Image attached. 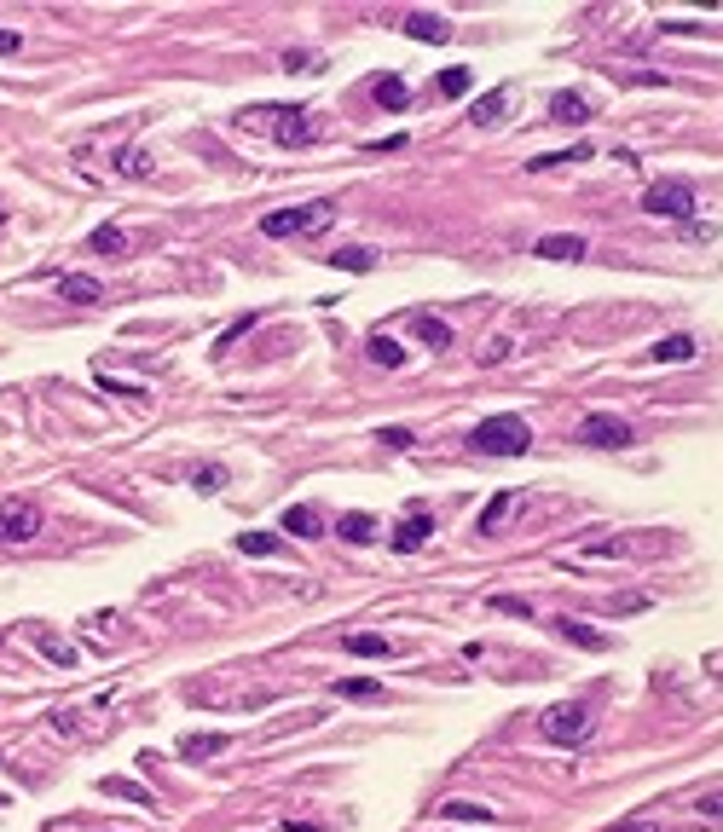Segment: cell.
I'll use <instances>...</instances> for the list:
<instances>
[{
	"instance_id": "1",
	"label": "cell",
	"mask_w": 723,
	"mask_h": 832,
	"mask_svg": "<svg viewBox=\"0 0 723 832\" xmlns=\"http://www.w3.org/2000/svg\"><path fill=\"white\" fill-rule=\"evenodd\" d=\"M590 729H596V700H568V705H550V711L539 717V734L550 746H561V751H579L590 740Z\"/></svg>"
},
{
	"instance_id": "2",
	"label": "cell",
	"mask_w": 723,
	"mask_h": 832,
	"mask_svg": "<svg viewBox=\"0 0 723 832\" xmlns=\"http://www.w3.org/2000/svg\"><path fill=\"white\" fill-rule=\"evenodd\" d=\"M469 445L480 451V457H521L532 445V428L521 416H486L475 434H469Z\"/></svg>"
},
{
	"instance_id": "3",
	"label": "cell",
	"mask_w": 723,
	"mask_h": 832,
	"mask_svg": "<svg viewBox=\"0 0 723 832\" xmlns=\"http://www.w3.org/2000/svg\"><path fill=\"white\" fill-rule=\"evenodd\" d=\"M330 202H302V209H272L261 220L266 238H302V231H330Z\"/></svg>"
},
{
	"instance_id": "4",
	"label": "cell",
	"mask_w": 723,
	"mask_h": 832,
	"mask_svg": "<svg viewBox=\"0 0 723 832\" xmlns=\"http://www.w3.org/2000/svg\"><path fill=\"white\" fill-rule=\"evenodd\" d=\"M642 209L659 214V220H683V214H695V185L688 180H654L649 191H642Z\"/></svg>"
},
{
	"instance_id": "5",
	"label": "cell",
	"mask_w": 723,
	"mask_h": 832,
	"mask_svg": "<svg viewBox=\"0 0 723 832\" xmlns=\"http://www.w3.org/2000/svg\"><path fill=\"white\" fill-rule=\"evenodd\" d=\"M579 439L585 445H602V451H625L637 439V428L625 416H602V411H590V416H579Z\"/></svg>"
},
{
	"instance_id": "6",
	"label": "cell",
	"mask_w": 723,
	"mask_h": 832,
	"mask_svg": "<svg viewBox=\"0 0 723 832\" xmlns=\"http://www.w3.org/2000/svg\"><path fill=\"white\" fill-rule=\"evenodd\" d=\"M41 532V509L24 504V497H12V504H0V543H29Z\"/></svg>"
},
{
	"instance_id": "7",
	"label": "cell",
	"mask_w": 723,
	"mask_h": 832,
	"mask_svg": "<svg viewBox=\"0 0 723 832\" xmlns=\"http://www.w3.org/2000/svg\"><path fill=\"white\" fill-rule=\"evenodd\" d=\"M266 116H272V133H278V145H284V151L312 145V128H307V110L302 104H278V110H266Z\"/></svg>"
},
{
	"instance_id": "8",
	"label": "cell",
	"mask_w": 723,
	"mask_h": 832,
	"mask_svg": "<svg viewBox=\"0 0 723 832\" xmlns=\"http://www.w3.org/2000/svg\"><path fill=\"white\" fill-rule=\"evenodd\" d=\"M429 532H434V514H429V509H411V514L394 526V555H417V549L429 543Z\"/></svg>"
},
{
	"instance_id": "9",
	"label": "cell",
	"mask_w": 723,
	"mask_h": 832,
	"mask_svg": "<svg viewBox=\"0 0 723 832\" xmlns=\"http://www.w3.org/2000/svg\"><path fill=\"white\" fill-rule=\"evenodd\" d=\"M58 295H64L70 307H93V301H104V284L87 278V272H58Z\"/></svg>"
},
{
	"instance_id": "10",
	"label": "cell",
	"mask_w": 723,
	"mask_h": 832,
	"mask_svg": "<svg viewBox=\"0 0 723 832\" xmlns=\"http://www.w3.org/2000/svg\"><path fill=\"white\" fill-rule=\"evenodd\" d=\"M504 116H510V87H492L469 104V122H475V128H498Z\"/></svg>"
},
{
	"instance_id": "11",
	"label": "cell",
	"mask_w": 723,
	"mask_h": 832,
	"mask_svg": "<svg viewBox=\"0 0 723 832\" xmlns=\"http://www.w3.org/2000/svg\"><path fill=\"white\" fill-rule=\"evenodd\" d=\"M405 35H411V41H429V46H446L451 41V24L440 18V12H411V18H405Z\"/></svg>"
},
{
	"instance_id": "12",
	"label": "cell",
	"mask_w": 723,
	"mask_h": 832,
	"mask_svg": "<svg viewBox=\"0 0 723 832\" xmlns=\"http://www.w3.org/2000/svg\"><path fill=\"white\" fill-rule=\"evenodd\" d=\"M342 653H359V659H394L400 648L388 636H376V631H353V636H342Z\"/></svg>"
},
{
	"instance_id": "13",
	"label": "cell",
	"mask_w": 723,
	"mask_h": 832,
	"mask_svg": "<svg viewBox=\"0 0 723 832\" xmlns=\"http://www.w3.org/2000/svg\"><path fill=\"white\" fill-rule=\"evenodd\" d=\"M590 99H585V93H556V99H550V122H568V128H579V122H590Z\"/></svg>"
},
{
	"instance_id": "14",
	"label": "cell",
	"mask_w": 723,
	"mask_h": 832,
	"mask_svg": "<svg viewBox=\"0 0 723 832\" xmlns=\"http://www.w3.org/2000/svg\"><path fill=\"white\" fill-rule=\"evenodd\" d=\"M220 751H226V734H214V729L185 734V740H180V758L185 763H209V758H220Z\"/></svg>"
},
{
	"instance_id": "15",
	"label": "cell",
	"mask_w": 723,
	"mask_h": 832,
	"mask_svg": "<svg viewBox=\"0 0 723 832\" xmlns=\"http://www.w3.org/2000/svg\"><path fill=\"white\" fill-rule=\"evenodd\" d=\"M532 255H539V260H579V255H585V238H573V231H561V238H556V231H550V238L532 243Z\"/></svg>"
},
{
	"instance_id": "16",
	"label": "cell",
	"mask_w": 723,
	"mask_h": 832,
	"mask_svg": "<svg viewBox=\"0 0 723 832\" xmlns=\"http://www.w3.org/2000/svg\"><path fill=\"white\" fill-rule=\"evenodd\" d=\"M556 636L573 641V648H585V653H602V648H608V636L590 631V624H579V619H556Z\"/></svg>"
},
{
	"instance_id": "17",
	"label": "cell",
	"mask_w": 723,
	"mask_h": 832,
	"mask_svg": "<svg viewBox=\"0 0 723 832\" xmlns=\"http://www.w3.org/2000/svg\"><path fill=\"white\" fill-rule=\"evenodd\" d=\"M683 358H695V336H666L649 347V365H683Z\"/></svg>"
},
{
	"instance_id": "18",
	"label": "cell",
	"mask_w": 723,
	"mask_h": 832,
	"mask_svg": "<svg viewBox=\"0 0 723 832\" xmlns=\"http://www.w3.org/2000/svg\"><path fill=\"white\" fill-rule=\"evenodd\" d=\"M411 336H422L434 353H446V347H451V324H440L434 312H417V318H411Z\"/></svg>"
},
{
	"instance_id": "19",
	"label": "cell",
	"mask_w": 723,
	"mask_h": 832,
	"mask_svg": "<svg viewBox=\"0 0 723 832\" xmlns=\"http://www.w3.org/2000/svg\"><path fill=\"white\" fill-rule=\"evenodd\" d=\"M116 174H128V180H151V174H156L151 151H139V145H122V151H116Z\"/></svg>"
},
{
	"instance_id": "20",
	"label": "cell",
	"mask_w": 723,
	"mask_h": 832,
	"mask_svg": "<svg viewBox=\"0 0 723 832\" xmlns=\"http://www.w3.org/2000/svg\"><path fill=\"white\" fill-rule=\"evenodd\" d=\"M336 694L353 700V705H376V700H388V688L371 682V677H348V682H336Z\"/></svg>"
},
{
	"instance_id": "21",
	"label": "cell",
	"mask_w": 723,
	"mask_h": 832,
	"mask_svg": "<svg viewBox=\"0 0 723 832\" xmlns=\"http://www.w3.org/2000/svg\"><path fill=\"white\" fill-rule=\"evenodd\" d=\"M330 266H336V272H371V266H376V249L348 243V249H336V255H330Z\"/></svg>"
},
{
	"instance_id": "22",
	"label": "cell",
	"mask_w": 723,
	"mask_h": 832,
	"mask_svg": "<svg viewBox=\"0 0 723 832\" xmlns=\"http://www.w3.org/2000/svg\"><path fill=\"white\" fill-rule=\"evenodd\" d=\"M376 104H382V110H405V104H411V93H405V82H400V75H376Z\"/></svg>"
},
{
	"instance_id": "23",
	"label": "cell",
	"mask_w": 723,
	"mask_h": 832,
	"mask_svg": "<svg viewBox=\"0 0 723 832\" xmlns=\"http://www.w3.org/2000/svg\"><path fill=\"white\" fill-rule=\"evenodd\" d=\"M284 532H295V538H319L324 514L319 509H284Z\"/></svg>"
},
{
	"instance_id": "24",
	"label": "cell",
	"mask_w": 723,
	"mask_h": 832,
	"mask_svg": "<svg viewBox=\"0 0 723 832\" xmlns=\"http://www.w3.org/2000/svg\"><path fill=\"white\" fill-rule=\"evenodd\" d=\"M590 156V145H568V151H550V156H532V174H550V168H568V162H585Z\"/></svg>"
},
{
	"instance_id": "25",
	"label": "cell",
	"mask_w": 723,
	"mask_h": 832,
	"mask_svg": "<svg viewBox=\"0 0 723 832\" xmlns=\"http://www.w3.org/2000/svg\"><path fill=\"white\" fill-rule=\"evenodd\" d=\"M434 87H440V99H463L469 93V64H446L434 75Z\"/></svg>"
},
{
	"instance_id": "26",
	"label": "cell",
	"mask_w": 723,
	"mask_h": 832,
	"mask_svg": "<svg viewBox=\"0 0 723 832\" xmlns=\"http://www.w3.org/2000/svg\"><path fill=\"white\" fill-rule=\"evenodd\" d=\"M87 243H93V255H128V231L122 226H99Z\"/></svg>"
},
{
	"instance_id": "27",
	"label": "cell",
	"mask_w": 723,
	"mask_h": 832,
	"mask_svg": "<svg viewBox=\"0 0 723 832\" xmlns=\"http://www.w3.org/2000/svg\"><path fill=\"white\" fill-rule=\"evenodd\" d=\"M371 358H376L382 370H400V365H405V347H400L394 336H371Z\"/></svg>"
},
{
	"instance_id": "28",
	"label": "cell",
	"mask_w": 723,
	"mask_h": 832,
	"mask_svg": "<svg viewBox=\"0 0 723 832\" xmlns=\"http://www.w3.org/2000/svg\"><path fill=\"white\" fill-rule=\"evenodd\" d=\"M342 538H348V543H376V521H371V514H342Z\"/></svg>"
},
{
	"instance_id": "29",
	"label": "cell",
	"mask_w": 723,
	"mask_h": 832,
	"mask_svg": "<svg viewBox=\"0 0 723 832\" xmlns=\"http://www.w3.org/2000/svg\"><path fill=\"white\" fill-rule=\"evenodd\" d=\"M642 538H602V543H590L585 555H602V561H625V555H637Z\"/></svg>"
},
{
	"instance_id": "30",
	"label": "cell",
	"mask_w": 723,
	"mask_h": 832,
	"mask_svg": "<svg viewBox=\"0 0 723 832\" xmlns=\"http://www.w3.org/2000/svg\"><path fill=\"white\" fill-rule=\"evenodd\" d=\"M238 555H284V549H278L272 532H243V538H238Z\"/></svg>"
},
{
	"instance_id": "31",
	"label": "cell",
	"mask_w": 723,
	"mask_h": 832,
	"mask_svg": "<svg viewBox=\"0 0 723 832\" xmlns=\"http://www.w3.org/2000/svg\"><path fill=\"white\" fill-rule=\"evenodd\" d=\"M440 809H446L451 821H492V809H486V804H463V798H446Z\"/></svg>"
},
{
	"instance_id": "32",
	"label": "cell",
	"mask_w": 723,
	"mask_h": 832,
	"mask_svg": "<svg viewBox=\"0 0 723 832\" xmlns=\"http://www.w3.org/2000/svg\"><path fill=\"white\" fill-rule=\"evenodd\" d=\"M99 787H104L110 798H128V804H151V792H145V787H134V780H122V775H110V780H99Z\"/></svg>"
},
{
	"instance_id": "33",
	"label": "cell",
	"mask_w": 723,
	"mask_h": 832,
	"mask_svg": "<svg viewBox=\"0 0 723 832\" xmlns=\"http://www.w3.org/2000/svg\"><path fill=\"white\" fill-rule=\"evenodd\" d=\"M515 509V497L510 492H498L492 497V504H486V514H480V532H498V526H504V514Z\"/></svg>"
},
{
	"instance_id": "34",
	"label": "cell",
	"mask_w": 723,
	"mask_h": 832,
	"mask_svg": "<svg viewBox=\"0 0 723 832\" xmlns=\"http://www.w3.org/2000/svg\"><path fill=\"white\" fill-rule=\"evenodd\" d=\"M192 485H197V492H220V485H226V468L203 463V468H192Z\"/></svg>"
},
{
	"instance_id": "35",
	"label": "cell",
	"mask_w": 723,
	"mask_h": 832,
	"mask_svg": "<svg viewBox=\"0 0 723 832\" xmlns=\"http://www.w3.org/2000/svg\"><path fill=\"white\" fill-rule=\"evenodd\" d=\"M642 607H649V595H642V590H625V595H614V602H608V613L631 619V613H642Z\"/></svg>"
},
{
	"instance_id": "36",
	"label": "cell",
	"mask_w": 723,
	"mask_h": 832,
	"mask_svg": "<svg viewBox=\"0 0 723 832\" xmlns=\"http://www.w3.org/2000/svg\"><path fill=\"white\" fill-rule=\"evenodd\" d=\"M492 613H515V619H532V602H527V595H492Z\"/></svg>"
},
{
	"instance_id": "37",
	"label": "cell",
	"mask_w": 723,
	"mask_h": 832,
	"mask_svg": "<svg viewBox=\"0 0 723 832\" xmlns=\"http://www.w3.org/2000/svg\"><path fill=\"white\" fill-rule=\"evenodd\" d=\"M41 653H53V665H64V670L75 665V648H70V641H58V636H46V641H41Z\"/></svg>"
},
{
	"instance_id": "38",
	"label": "cell",
	"mask_w": 723,
	"mask_h": 832,
	"mask_svg": "<svg viewBox=\"0 0 723 832\" xmlns=\"http://www.w3.org/2000/svg\"><path fill=\"white\" fill-rule=\"evenodd\" d=\"M695 815H700V821H723V787H718V792H706L700 804H695Z\"/></svg>"
},
{
	"instance_id": "39",
	"label": "cell",
	"mask_w": 723,
	"mask_h": 832,
	"mask_svg": "<svg viewBox=\"0 0 723 832\" xmlns=\"http://www.w3.org/2000/svg\"><path fill=\"white\" fill-rule=\"evenodd\" d=\"M249 324H255V312H243V318H238V324H232V329H226V336H220V341H214V353H226V347H232V341H238V336H243V329H249Z\"/></svg>"
},
{
	"instance_id": "40",
	"label": "cell",
	"mask_w": 723,
	"mask_h": 832,
	"mask_svg": "<svg viewBox=\"0 0 723 832\" xmlns=\"http://www.w3.org/2000/svg\"><path fill=\"white\" fill-rule=\"evenodd\" d=\"M382 445H394V451H405V445H411V428H382Z\"/></svg>"
},
{
	"instance_id": "41",
	"label": "cell",
	"mask_w": 723,
	"mask_h": 832,
	"mask_svg": "<svg viewBox=\"0 0 723 832\" xmlns=\"http://www.w3.org/2000/svg\"><path fill=\"white\" fill-rule=\"evenodd\" d=\"M18 46H24V35H18V29H0V58H6V53H18Z\"/></svg>"
},
{
	"instance_id": "42",
	"label": "cell",
	"mask_w": 723,
	"mask_h": 832,
	"mask_svg": "<svg viewBox=\"0 0 723 832\" xmlns=\"http://www.w3.org/2000/svg\"><path fill=\"white\" fill-rule=\"evenodd\" d=\"M614 832H659V827H654V821H619Z\"/></svg>"
},
{
	"instance_id": "43",
	"label": "cell",
	"mask_w": 723,
	"mask_h": 832,
	"mask_svg": "<svg viewBox=\"0 0 723 832\" xmlns=\"http://www.w3.org/2000/svg\"><path fill=\"white\" fill-rule=\"evenodd\" d=\"M278 832H324V827H312V821H284Z\"/></svg>"
},
{
	"instance_id": "44",
	"label": "cell",
	"mask_w": 723,
	"mask_h": 832,
	"mask_svg": "<svg viewBox=\"0 0 723 832\" xmlns=\"http://www.w3.org/2000/svg\"><path fill=\"white\" fill-rule=\"evenodd\" d=\"M0 220H6V209H0Z\"/></svg>"
},
{
	"instance_id": "45",
	"label": "cell",
	"mask_w": 723,
	"mask_h": 832,
	"mask_svg": "<svg viewBox=\"0 0 723 832\" xmlns=\"http://www.w3.org/2000/svg\"><path fill=\"white\" fill-rule=\"evenodd\" d=\"M0 804H6V798H0Z\"/></svg>"
}]
</instances>
